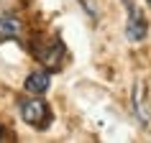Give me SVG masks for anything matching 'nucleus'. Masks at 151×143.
<instances>
[{
	"mask_svg": "<svg viewBox=\"0 0 151 143\" xmlns=\"http://www.w3.org/2000/svg\"><path fill=\"white\" fill-rule=\"evenodd\" d=\"M21 118L33 128H46L51 120V112L41 97H23L21 100Z\"/></svg>",
	"mask_w": 151,
	"mask_h": 143,
	"instance_id": "obj_1",
	"label": "nucleus"
},
{
	"mask_svg": "<svg viewBox=\"0 0 151 143\" xmlns=\"http://www.w3.org/2000/svg\"><path fill=\"white\" fill-rule=\"evenodd\" d=\"M33 54L46 69H59L64 61V44L59 39H46L33 46Z\"/></svg>",
	"mask_w": 151,
	"mask_h": 143,
	"instance_id": "obj_2",
	"label": "nucleus"
},
{
	"mask_svg": "<svg viewBox=\"0 0 151 143\" xmlns=\"http://www.w3.org/2000/svg\"><path fill=\"white\" fill-rule=\"evenodd\" d=\"M123 5H126V10H128V23H126L128 41H143V39H146L149 26H146V21H143L141 10L133 5V0H123Z\"/></svg>",
	"mask_w": 151,
	"mask_h": 143,
	"instance_id": "obj_3",
	"label": "nucleus"
},
{
	"mask_svg": "<svg viewBox=\"0 0 151 143\" xmlns=\"http://www.w3.org/2000/svg\"><path fill=\"white\" fill-rule=\"evenodd\" d=\"M21 36H23L21 18H16V13H0V41L21 39Z\"/></svg>",
	"mask_w": 151,
	"mask_h": 143,
	"instance_id": "obj_4",
	"label": "nucleus"
},
{
	"mask_svg": "<svg viewBox=\"0 0 151 143\" xmlns=\"http://www.w3.org/2000/svg\"><path fill=\"white\" fill-rule=\"evenodd\" d=\"M49 82H51L49 72H31V74L26 77V89L41 95V92H46V89H49Z\"/></svg>",
	"mask_w": 151,
	"mask_h": 143,
	"instance_id": "obj_5",
	"label": "nucleus"
},
{
	"mask_svg": "<svg viewBox=\"0 0 151 143\" xmlns=\"http://www.w3.org/2000/svg\"><path fill=\"white\" fill-rule=\"evenodd\" d=\"M26 0H0V13H16L18 8H23Z\"/></svg>",
	"mask_w": 151,
	"mask_h": 143,
	"instance_id": "obj_6",
	"label": "nucleus"
},
{
	"mask_svg": "<svg viewBox=\"0 0 151 143\" xmlns=\"http://www.w3.org/2000/svg\"><path fill=\"white\" fill-rule=\"evenodd\" d=\"M0 141H3V128H0Z\"/></svg>",
	"mask_w": 151,
	"mask_h": 143,
	"instance_id": "obj_7",
	"label": "nucleus"
},
{
	"mask_svg": "<svg viewBox=\"0 0 151 143\" xmlns=\"http://www.w3.org/2000/svg\"><path fill=\"white\" fill-rule=\"evenodd\" d=\"M149 5H151V0H149Z\"/></svg>",
	"mask_w": 151,
	"mask_h": 143,
	"instance_id": "obj_8",
	"label": "nucleus"
}]
</instances>
